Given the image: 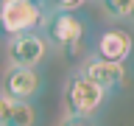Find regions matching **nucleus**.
Masks as SVG:
<instances>
[{"label":"nucleus","instance_id":"f03ea898","mask_svg":"<svg viewBox=\"0 0 134 126\" xmlns=\"http://www.w3.org/2000/svg\"><path fill=\"white\" fill-rule=\"evenodd\" d=\"M48 17L45 3L34 0H0V34L3 36H17L25 31H39Z\"/></svg>","mask_w":134,"mask_h":126},{"label":"nucleus","instance_id":"423d86ee","mask_svg":"<svg viewBox=\"0 0 134 126\" xmlns=\"http://www.w3.org/2000/svg\"><path fill=\"white\" fill-rule=\"evenodd\" d=\"M3 92L11 101H31L42 92V76L36 67H8L3 76Z\"/></svg>","mask_w":134,"mask_h":126},{"label":"nucleus","instance_id":"f8f14e48","mask_svg":"<svg viewBox=\"0 0 134 126\" xmlns=\"http://www.w3.org/2000/svg\"><path fill=\"white\" fill-rule=\"evenodd\" d=\"M62 126H98L95 118H67Z\"/></svg>","mask_w":134,"mask_h":126},{"label":"nucleus","instance_id":"4468645a","mask_svg":"<svg viewBox=\"0 0 134 126\" xmlns=\"http://www.w3.org/2000/svg\"><path fill=\"white\" fill-rule=\"evenodd\" d=\"M131 20H134V14H131Z\"/></svg>","mask_w":134,"mask_h":126},{"label":"nucleus","instance_id":"f257e3e1","mask_svg":"<svg viewBox=\"0 0 134 126\" xmlns=\"http://www.w3.org/2000/svg\"><path fill=\"white\" fill-rule=\"evenodd\" d=\"M106 98H109V92L100 84H95L92 78H87L81 70L67 78V87H64L67 118H95Z\"/></svg>","mask_w":134,"mask_h":126},{"label":"nucleus","instance_id":"1a4fd4ad","mask_svg":"<svg viewBox=\"0 0 134 126\" xmlns=\"http://www.w3.org/2000/svg\"><path fill=\"white\" fill-rule=\"evenodd\" d=\"M103 8L112 20H126L134 14V0H103Z\"/></svg>","mask_w":134,"mask_h":126},{"label":"nucleus","instance_id":"ddd939ff","mask_svg":"<svg viewBox=\"0 0 134 126\" xmlns=\"http://www.w3.org/2000/svg\"><path fill=\"white\" fill-rule=\"evenodd\" d=\"M34 3H45V0H34Z\"/></svg>","mask_w":134,"mask_h":126},{"label":"nucleus","instance_id":"9b49d317","mask_svg":"<svg viewBox=\"0 0 134 126\" xmlns=\"http://www.w3.org/2000/svg\"><path fill=\"white\" fill-rule=\"evenodd\" d=\"M11 107H14V101H11V98L6 95V92L0 90V126H3V123L8 120V112H11Z\"/></svg>","mask_w":134,"mask_h":126},{"label":"nucleus","instance_id":"20e7f679","mask_svg":"<svg viewBox=\"0 0 134 126\" xmlns=\"http://www.w3.org/2000/svg\"><path fill=\"white\" fill-rule=\"evenodd\" d=\"M50 42L42 36V31H25L17 36H8L6 42V59L11 67H36L48 56Z\"/></svg>","mask_w":134,"mask_h":126},{"label":"nucleus","instance_id":"39448f33","mask_svg":"<svg viewBox=\"0 0 134 126\" xmlns=\"http://www.w3.org/2000/svg\"><path fill=\"white\" fill-rule=\"evenodd\" d=\"M134 53V36L123 25H109L98 34V39L92 45V56L103 59V62H115V65H126L129 56Z\"/></svg>","mask_w":134,"mask_h":126},{"label":"nucleus","instance_id":"6e6552de","mask_svg":"<svg viewBox=\"0 0 134 126\" xmlns=\"http://www.w3.org/2000/svg\"><path fill=\"white\" fill-rule=\"evenodd\" d=\"M36 123V109L31 101H14V107L8 112V120L3 126H34Z\"/></svg>","mask_w":134,"mask_h":126},{"label":"nucleus","instance_id":"7ed1b4c3","mask_svg":"<svg viewBox=\"0 0 134 126\" xmlns=\"http://www.w3.org/2000/svg\"><path fill=\"white\" fill-rule=\"evenodd\" d=\"M42 36L64 50H73V48H81L84 36H87V23L75 11H48L45 25H42Z\"/></svg>","mask_w":134,"mask_h":126},{"label":"nucleus","instance_id":"9d476101","mask_svg":"<svg viewBox=\"0 0 134 126\" xmlns=\"http://www.w3.org/2000/svg\"><path fill=\"white\" fill-rule=\"evenodd\" d=\"M53 11H78L87 0H48Z\"/></svg>","mask_w":134,"mask_h":126},{"label":"nucleus","instance_id":"0eeeda50","mask_svg":"<svg viewBox=\"0 0 134 126\" xmlns=\"http://www.w3.org/2000/svg\"><path fill=\"white\" fill-rule=\"evenodd\" d=\"M81 73L87 76V78H92L95 84H100L106 92L120 90V87H123V81H126V65L103 62V59H95V56H90L87 62H84Z\"/></svg>","mask_w":134,"mask_h":126}]
</instances>
